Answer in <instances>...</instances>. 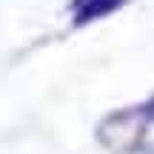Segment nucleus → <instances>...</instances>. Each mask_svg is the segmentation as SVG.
<instances>
[{
  "label": "nucleus",
  "mask_w": 154,
  "mask_h": 154,
  "mask_svg": "<svg viewBox=\"0 0 154 154\" xmlns=\"http://www.w3.org/2000/svg\"><path fill=\"white\" fill-rule=\"evenodd\" d=\"M117 6H123V0H86L83 3V9L77 11V26L80 23H88V20H94V17H103V14H109V11H114Z\"/></svg>",
  "instance_id": "nucleus-1"
}]
</instances>
